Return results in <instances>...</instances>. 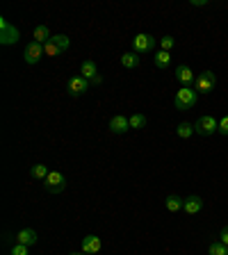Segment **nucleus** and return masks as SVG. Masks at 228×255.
<instances>
[{
	"label": "nucleus",
	"instance_id": "nucleus-1",
	"mask_svg": "<svg viewBox=\"0 0 228 255\" xmlns=\"http://www.w3.org/2000/svg\"><path fill=\"white\" fill-rule=\"evenodd\" d=\"M196 101H198V91L192 89V87H183V89H178L174 96V105L180 112L194 109V107H196Z\"/></svg>",
	"mask_w": 228,
	"mask_h": 255
},
{
	"label": "nucleus",
	"instance_id": "nucleus-2",
	"mask_svg": "<svg viewBox=\"0 0 228 255\" xmlns=\"http://www.w3.org/2000/svg\"><path fill=\"white\" fill-rule=\"evenodd\" d=\"M43 189L48 194H62L66 189V176L60 171H50L48 178L43 180Z\"/></svg>",
	"mask_w": 228,
	"mask_h": 255
},
{
	"label": "nucleus",
	"instance_id": "nucleus-3",
	"mask_svg": "<svg viewBox=\"0 0 228 255\" xmlns=\"http://www.w3.org/2000/svg\"><path fill=\"white\" fill-rule=\"evenodd\" d=\"M194 130H196V135H201V137H210L219 130V121H217L215 116H210V114H203V116L194 123Z\"/></svg>",
	"mask_w": 228,
	"mask_h": 255
},
{
	"label": "nucleus",
	"instance_id": "nucleus-4",
	"mask_svg": "<svg viewBox=\"0 0 228 255\" xmlns=\"http://www.w3.org/2000/svg\"><path fill=\"white\" fill-rule=\"evenodd\" d=\"M155 46H157V39L153 35H146V32H142V35H137L132 39V50L137 55L151 53V50H155Z\"/></svg>",
	"mask_w": 228,
	"mask_h": 255
},
{
	"label": "nucleus",
	"instance_id": "nucleus-5",
	"mask_svg": "<svg viewBox=\"0 0 228 255\" xmlns=\"http://www.w3.org/2000/svg\"><path fill=\"white\" fill-rule=\"evenodd\" d=\"M18 39H21L18 28L9 25V21L2 18V21H0V43H2V46H12V43H16Z\"/></svg>",
	"mask_w": 228,
	"mask_h": 255
},
{
	"label": "nucleus",
	"instance_id": "nucleus-6",
	"mask_svg": "<svg viewBox=\"0 0 228 255\" xmlns=\"http://www.w3.org/2000/svg\"><path fill=\"white\" fill-rule=\"evenodd\" d=\"M80 75L87 77L89 84H94V87H98V84L103 82V77L98 75V66H96L94 60H84L82 64H80Z\"/></svg>",
	"mask_w": 228,
	"mask_h": 255
},
{
	"label": "nucleus",
	"instance_id": "nucleus-7",
	"mask_svg": "<svg viewBox=\"0 0 228 255\" xmlns=\"http://www.w3.org/2000/svg\"><path fill=\"white\" fill-rule=\"evenodd\" d=\"M89 87H91L89 80H87V77H82V75H73V77H69V84H66V89H69V96H73V98H78V96L87 94V89H89Z\"/></svg>",
	"mask_w": 228,
	"mask_h": 255
},
{
	"label": "nucleus",
	"instance_id": "nucleus-8",
	"mask_svg": "<svg viewBox=\"0 0 228 255\" xmlns=\"http://www.w3.org/2000/svg\"><path fill=\"white\" fill-rule=\"evenodd\" d=\"M215 84H217V75L212 71H203L196 77V91L198 94H210V91H215Z\"/></svg>",
	"mask_w": 228,
	"mask_h": 255
},
{
	"label": "nucleus",
	"instance_id": "nucleus-9",
	"mask_svg": "<svg viewBox=\"0 0 228 255\" xmlns=\"http://www.w3.org/2000/svg\"><path fill=\"white\" fill-rule=\"evenodd\" d=\"M43 55H46V50H43L41 43H37V41H30L28 46H25V53H23V60L25 64H37V62L41 60Z\"/></svg>",
	"mask_w": 228,
	"mask_h": 255
},
{
	"label": "nucleus",
	"instance_id": "nucleus-10",
	"mask_svg": "<svg viewBox=\"0 0 228 255\" xmlns=\"http://www.w3.org/2000/svg\"><path fill=\"white\" fill-rule=\"evenodd\" d=\"M110 130L114 135H126L130 130V116H123V114H116L110 119Z\"/></svg>",
	"mask_w": 228,
	"mask_h": 255
},
{
	"label": "nucleus",
	"instance_id": "nucleus-11",
	"mask_svg": "<svg viewBox=\"0 0 228 255\" xmlns=\"http://www.w3.org/2000/svg\"><path fill=\"white\" fill-rule=\"evenodd\" d=\"M176 80H178L183 87H192V84L196 82V75H194V71L190 69V66L180 64L178 69H176Z\"/></svg>",
	"mask_w": 228,
	"mask_h": 255
},
{
	"label": "nucleus",
	"instance_id": "nucleus-12",
	"mask_svg": "<svg viewBox=\"0 0 228 255\" xmlns=\"http://www.w3.org/2000/svg\"><path fill=\"white\" fill-rule=\"evenodd\" d=\"M101 249H103L101 237H96V235H87V237H82V253L96 255V253H101Z\"/></svg>",
	"mask_w": 228,
	"mask_h": 255
},
{
	"label": "nucleus",
	"instance_id": "nucleus-13",
	"mask_svg": "<svg viewBox=\"0 0 228 255\" xmlns=\"http://www.w3.org/2000/svg\"><path fill=\"white\" fill-rule=\"evenodd\" d=\"M183 210H185L190 217H194V214H198L203 210V198H201V196H187L185 203H183Z\"/></svg>",
	"mask_w": 228,
	"mask_h": 255
},
{
	"label": "nucleus",
	"instance_id": "nucleus-14",
	"mask_svg": "<svg viewBox=\"0 0 228 255\" xmlns=\"http://www.w3.org/2000/svg\"><path fill=\"white\" fill-rule=\"evenodd\" d=\"M37 239H39V235H37V230H32V228H23V230L16 235V244H23V246H35Z\"/></svg>",
	"mask_w": 228,
	"mask_h": 255
},
{
	"label": "nucleus",
	"instance_id": "nucleus-15",
	"mask_svg": "<svg viewBox=\"0 0 228 255\" xmlns=\"http://www.w3.org/2000/svg\"><path fill=\"white\" fill-rule=\"evenodd\" d=\"M35 39L32 41H37V43H41V46H46V43L53 39V35H50V30H48V25H37L35 28Z\"/></svg>",
	"mask_w": 228,
	"mask_h": 255
},
{
	"label": "nucleus",
	"instance_id": "nucleus-16",
	"mask_svg": "<svg viewBox=\"0 0 228 255\" xmlns=\"http://www.w3.org/2000/svg\"><path fill=\"white\" fill-rule=\"evenodd\" d=\"M153 64L160 69V71H167L169 66H171V53H164V50H157L153 55Z\"/></svg>",
	"mask_w": 228,
	"mask_h": 255
},
{
	"label": "nucleus",
	"instance_id": "nucleus-17",
	"mask_svg": "<svg viewBox=\"0 0 228 255\" xmlns=\"http://www.w3.org/2000/svg\"><path fill=\"white\" fill-rule=\"evenodd\" d=\"M183 203H185V198H180V196L171 194V196H167V198H164V208H167L171 214H176V212H180V210H183Z\"/></svg>",
	"mask_w": 228,
	"mask_h": 255
},
{
	"label": "nucleus",
	"instance_id": "nucleus-18",
	"mask_svg": "<svg viewBox=\"0 0 228 255\" xmlns=\"http://www.w3.org/2000/svg\"><path fill=\"white\" fill-rule=\"evenodd\" d=\"M121 66L123 69H130V71H135V69H139V55L132 50V53H123L121 55Z\"/></svg>",
	"mask_w": 228,
	"mask_h": 255
},
{
	"label": "nucleus",
	"instance_id": "nucleus-19",
	"mask_svg": "<svg viewBox=\"0 0 228 255\" xmlns=\"http://www.w3.org/2000/svg\"><path fill=\"white\" fill-rule=\"evenodd\" d=\"M194 125L192 123H187V121H183V123H178V128H176V135L180 137V139H190V137L194 135Z\"/></svg>",
	"mask_w": 228,
	"mask_h": 255
},
{
	"label": "nucleus",
	"instance_id": "nucleus-20",
	"mask_svg": "<svg viewBox=\"0 0 228 255\" xmlns=\"http://www.w3.org/2000/svg\"><path fill=\"white\" fill-rule=\"evenodd\" d=\"M48 173L50 171H48V166H46V164H35L30 169V176L35 180H46V178H48Z\"/></svg>",
	"mask_w": 228,
	"mask_h": 255
},
{
	"label": "nucleus",
	"instance_id": "nucleus-21",
	"mask_svg": "<svg viewBox=\"0 0 228 255\" xmlns=\"http://www.w3.org/2000/svg\"><path fill=\"white\" fill-rule=\"evenodd\" d=\"M50 41L57 46V50H60V53L69 50V46H71V39H69L66 35H53V39H50Z\"/></svg>",
	"mask_w": 228,
	"mask_h": 255
},
{
	"label": "nucleus",
	"instance_id": "nucleus-22",
	"mask_svg": "<svg viewBox=\"0 0 228 255\" xmlns=\"http://www.w3.org/2000/svg\"><path fill=\"white\" fill-rule=\"evenodd\" d=\"M142 128H146V116L142 112H135L130 116V130H142Z\"/></svg>",
	"mask_w": 228,
	"mask_h": 255
},
{
	"label": "nucleus",
	"instance_id": "nucleus-23",
	"mask_svg": "<svg viewBox=\"0 0 228 255\" xmlns=\"http://www.w3.org/2000/svg\"><path fill=\"white\" fill-rule=\"evenodd\" d=\"M208 253L210 255H228V246L217 239V242H212L210 246H208Z\"/></svg>",
	"mask_w": 228,
	"mask_h": 255
},
{
	"label": "nucleus",
	"instance_id": "nucleus-24",
	"mask_svg": "<svg viewBox=\"0 0 228 255\" xmlns=\"http://www.w3.org/2000/svg\"><path fill=\"white\" fill-rule=\"evenodd\" d=\"M174 43H176V39L174 36H162V39H160V48H162L164 53H169V50H171V48H174Z\"/></svg>",
	"mask_w": 228,
	"mask_h": 255
},
{
	"label": "nucleus",
	"instance_id": "nucleus-25",
	"mask_svg": "<svg viewBox=\"0 0 228 255\" xmlns=\"http://www.w3.org/2000/svg\"><path fill=\"white\" fill-rule=\"evenodd\" d=\"M9 255H30V246H23V244H14Z\"/></svg>",
	"mask_w": 228,
	"mask_h": 255
},
{
	"label": "nucleus",
	"instance_id": "nucleus-26",
	"mask_svg": "<svg viewBox=\"0 0 228 255\" xmlns=\"http://www.w3.org/2000/svg\"><path fill=\"white\" fill-rule=\"evenodd\" d=\"M219 135H224V137H228V114H224L222 119H219Z\"/></svg>",
	"mask_w": 228,
	"mask_h": 255
},
{
	"label": "nucleus",
	"instance_id": "nucleus-27",
	"mask_svg": "<svg viewBox=\"0 0 228 255\" xmlns=\"http://www.w3.org/2000/svg\"><path fill=\"white\" fill-rule=\"evenodd\" d=\"M43 50H46V55H50V57H57V55H60V50H57V46H55L53 41L46 43V46H43Z\"/></svg>",
	"mask_w": 228,
	"mask_h": 255
},
{
	"label": "nucleus",
	"instance_id": "nucleus-28",
	"mask_svg": "<svg viewBox=\"0 0 228 255\" xmlns=\"http://www.w3.org/2000/svg\"><path fill=\"white\" fill-rule=\"evenodd\" d=\"M219 242H222V244H226V246H228V223L224 225V228H222V232H219Z\"/></svg>",
	"mask_w": 228,
	"mask_h": 255
},
{
	"label": "nucleus",
	"instance_id": "nucleus-29",
	"mask_svg": "<svg viewBox=\"0 0 228 255\" xmlns=\"http://www.w3.org/2000/svg\"><path fill=\"white\" fill-rule=\"evenodd\" d=\"M190 5H192V7H205V5H208V0H192Z\"/></svg>",
	"mask_w": 228,
	"mask_h": 255
},
{
	"label": "nucleus",
	"instance_id": "nucleus-30",
	"mask_svg": "<svg viewBox=\"0 0 228 255\" xmlns=\"http://www.w3.org/2000/svg\"><path fill=\"white\" fill-rule=\"evenodd\" d=\"M71 255H89V253H71Z\"/></svg>",
	"mask_w": 228,
	"mask_h": 255
}]
</instances>
